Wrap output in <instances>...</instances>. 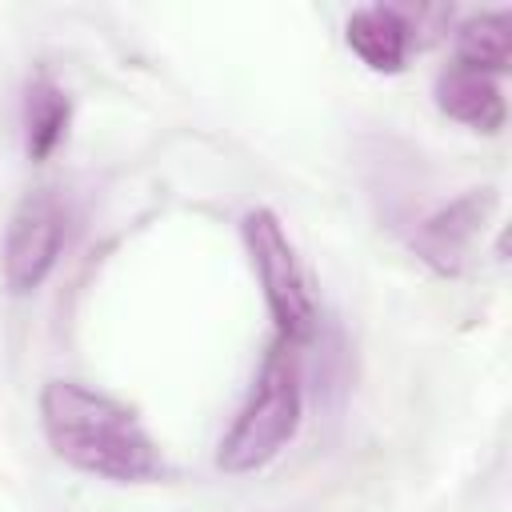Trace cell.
<instances>
[{"label":"cell","instance_id":"cell-1","mask_svg":"<svg viewBox=\"0 0 512 512\" xmlns=\"http://www.w3.org/2000/svg\"><path fill=\"white\" fill-rule=\"evenodd\" d=\"M40 424L52 452L88 476L140 484L164 472L160 448L152 444L136 412L88 384L52 380L40 392Z\"/></svg>","mask_w":512,"mask_h":512},{"label":"cell","instance_id":"cell-2","mask_svg":"<svg viewBox=\"0 0 512 512\" xmlns=\"http://www.w3.org/2000/svg\"><path fill=\"white\" fill-rule=\"evenodd\" d=\"M300 416H304L300 356H296V344L276 336V344L268 348L244 408L236 412L232 428L220 440L216 464L224 472H236V476L272 464L288 448V440L296 436Z\"/></svg>","mask_w":512,"mask_h":512},{"label":"cell","instance_id":"cell-3","mask_svg":"<svg viewBox=\"0 0 512 512\" xmlns=\"http://www.w3.org/2000/svg\"><path fill=\"white\" fill-rule=\"evenodd\" d=\"M240 236L252 256V268L260 276V288H264V300H268L280 340L300 344L316 328V300H312L308 276L296 260V248H292L280 216L272 208H252L240 220Z\"/></svg>","mask_w":512,"mask_h":512},{"label":"cell","instance_id":"cell-4","mask_svg":"<svg viewBox=\"0 0 512 512\" xmlns=\"http://www.w3.org/2000/svg\"><path fill=\"white\" fill-rule=\"evenodd\" d=\"M64 204L52 188L28 192L4 232V284L12 292H36L64 248Z\"/></svg>","mask_w":512,"mask_h":512},{"label":"cell","instance_id":"cell-5","mask_svg":"<svg viewBox=\"0 0 512 512\" xmlns=\"http://www.w3.org/2000/svg\"><path fill=\"white\" fill-rule=\"evenodd\" d=\"M492 208V192H468L444 208H436L432 216H424L412 232V248L420 260H428L436 272H456L468 244L476 240V232L484 228V216Z\"/></svg>","mask_w":512,"mask_h":512},{"label":"cell","instance_id":"cell-6","mask_svg":"<svg viewBox=\"0 0 512 512\" xmlns=\"http://www.w3.org/2000/svg\"><path fill=\"white\" fill-rule=\"evenodd\" d=\"M436 104L440 112H448L452 120L476 128V132H500L504 128V96L492 72H480L472 64L452 60L440 76H436Z\"/></svg>","mask_w":512,"mask_h":512},{"label":"cell","instance_id":"cell-7","mask_svg":"<svg viewBox=\"0 0 512 512\" xmlns=\"http://www.w3.org/2000/svg\"><path fill=\"white\" fill-rule=\"evenodd\" d=\"M348 48L372 68V72H400L404 56H408V16L392 4H364L348 16Z\"/></svg>","mask_w":512,"mask_h":512},{"label":"cell","instance_id":"cell-8","mask_svg":"<svg viewBox=\"0 0 512 512\" xmlns=\"http://www.w3.org/2000/svg\"><path fill=\"white\" fill-rule=\"evenodd\" d=\"M68 120H72V104L68 92L52 80V76H32L24 84V100H20V124H24V152L32 160H48L60 140L68 136Z\"/></svg>","mask_w":512,"mask_h":512},{"label":"cell","instance_id":"cell-9","mask_svg":"<svg viewBox=\"0 0 512 512\" xmlns=\"http://www.w3.org/2000/svg\"><path fill=\"white\" fill-rule=\"evenodd\" d=\"M508 56H512V40H508V16L504 12L472 16L456 36V60L472 64L480 72L500 76L508 68Z\"/></svg>","mask_w":512,"mask_h":512}]
</instances>
